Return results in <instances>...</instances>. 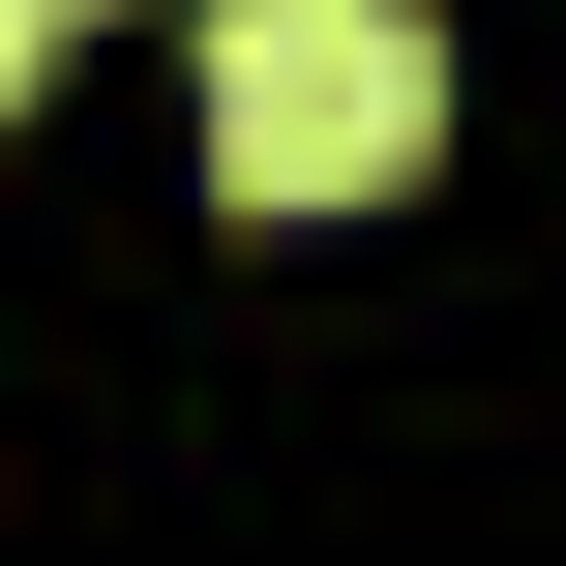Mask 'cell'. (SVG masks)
Listing matches in <instances>:
<instances>
[{"mask_svg": "<svg viewBox=\"0 0 566 566\" xmlns=\"http://www.w3.org/2000/svg\"><path fill=\"white\" fill-rule=\"evenodd\" d=\"M448 149V30L418 0H209V179L239 209H388Z\"/></svg>", "mask_w": 566, "mask_h": 566, "instance_id": "obj_1", "label": "cell"}, {"mask_svg": "<svg viewBox=\"0 0 566 566\" xmlns=\"http://www.w3.org/2000/svg\"><path fill=\"white\" fill-rule=\"evenodd\" d=\"M60 30H90V0H0V90H60Z\"/></svg>", "mask_w": 566, "mask_h": 566, "instance_id": "obj_2", "label": "cell"}]
</instances>
